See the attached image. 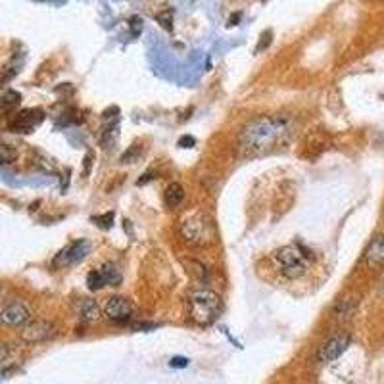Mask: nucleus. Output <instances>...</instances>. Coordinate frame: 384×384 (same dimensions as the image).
Returning <instances> with one entry per match:
<instances>
[{
    "label": "nucleus",
    "instance_id": "21",
    "mask_svg": "<svg viewBox=\"0 0 384 384\" xmlns=\"http://www.w3.org/2000/svg\"><path fill=\"white\" fill-rule=\"evenodd\" d=\"M179 144H181L183 148H190V146H194V138H192V136H183V138L179 140Z\"/></svg>",
    "mask_w": 384,
    "mask_h": 384
},
{
    "label": "nucleus",
    "instance_id": "14",
    "mask_svg": "<svg viewBox=\"0 0 384 384\" xmlns=\"http://www.w3.org/2000/svg\"><path fill=\"white\" fill-rule=\"evenodd\" d=\"M356 310H358V300L356 298H342V300L336 302L335 310H333V317L336 321H348L356 313Z\"/></svg>",
    "mask_w": 384,
    "mask_h": 384
},
{
    "label": "nucleus",
    "instance_id": "13",
    "mask_svg": "<svg viewBox=\"0 0 384 384\" xmlns=\"http://www.w3.org/2000/svg\"><path fill=\"white\" fill-rule=\"evenodd\" d=\"M365 260L369 265L373 267H381L384 265V233L379 235L367 248V254H365Z\"/></svg>",
    "mask_w": 384,
    "mask_h": 384
},
{
    "label": "nucleus",
    "instance_id": "4",
    "mask_svg": "<svg viewBox=\"0 0 384 384\" xmlns=\"http://www.w3.org/2000/svg\"><path fill=\"white\" fill-rule=\"evenodd\" d=\"M181 236L186 244L202 246L211 240V225L202 213H192L181 221Z\"/></svg>",
    "mask_w": 384,
    "mask_h": 384
},
{
    "label": "nucleus",
    "instance_id": "6",
    "mask_svg": "<svg viewBox=\"0 0 384 384\" xmlns=\"http://www.w3.org/2000/svg\"><path fill=\"white\" fill-rule=\"evenodd\" d=\"M350 336L348 335H335L331 336L329 340H325L317 352V361L319 363H333L335 360H338L350 346Z\"/></svg>",
    "mask_w": 384,
    "mask_h": 384
},
{
    "label": "nucleus",
    "instance_id": "20",
    "mask_svg": "<svg viewBox=\"0 0 384 384\" xmlns=\"http://www.w3.org/2000/svg\"><path fill=\"white\" fill-rule=\"evenodd\" d=\"M92 221H102L100 227H112V221H113V213H106V215H96V217H92Z\"/></svg>",
    "mask_w": 384,
    "mask_h": 384
},
{
    "label": "nucleus",
    "instance_id": "24",
    "mask_svg": "<svg viewBox=\"0 0 384 384\" xmlns=\"http://www.w3.org/2000/svg\"><path fill=\"white\" fill-rule=\"evenodd\" d=\"M90 160H92V154H87V158H85V175L88 173V165H90Z\"/></svg>",
    "mask_w": 384,
    "mask_h": 384
},
{
    "label": "nucleus",
    "instance_id": "17",
    "mask_svg": "<svg viewBox=\"0 0 384 384\" xmlns=\"http://www.w3.org/2000/svg\"><path fill=\"white\" fill-rule=\"evenodd\" d=\"M19 100H21V94H19V92H15V90H6L4 96H2V110H4V112L10 110V108H13L15 104H19Z\"/></svg>",
    "mask_w": 384,
    "mask_h": 384
},
{
    "label": "nucleus",
    "instance_id": "18",
    "mask_svg": "<svg viewBox=\"0 0 384 384\" xmlns=\"http://www.w3.org/2000/svg\"><path fill=\"white\" fill-rule=\"evenodd\" d=\"M186 265L190 267L188 271L194 275V279H196V281H206V275H208V273H206V267H204L202 263H198V261H188V260H186Z\"/></svg>",
    "mask_w": 384,
    "mask_h": 384
},
{
    "label": "nucleus",
    "instance_id": "19",
    "mask_svg": "<svg viewBox=\"0 0 384 384\" xmlns=\"http://www.w3.org/2000/svg\"><path fill=\"white\" fill-rule=\"evenodd\" d=\"M2 161H4V165H10L15 161V148H12L10 144L2 146Z\"/></svg>",
    "mask_w": 384,
    "mask_h": 384
},
{
    "label": "nucleus",
    "instance_id": "8",
    "mask_svg": "<svg viewBox=\"0 0 384 384\" xmlns=\"http://www.w3.org/2000/svg\"><path fill=\"white\" fill-rule=\"evenodd\" d=\"M29 317H31L29 308L21 302H17V300L4 302L2 311H0V319L8 327H21L25 323H29Z\"/></svg>",
    "mask_w": 384,
    "mask_h": 384
},
{
    "label": "nucleus",
    "instance_id": "10",
    "mask_svg": "<svg viewBox=\"0 0 384 384\" xmlns=\"http://www.w3.org/2000/svg\"><path fill=\"white\" fill-rule=\"evenodd\" d=\"M119 281H121V275L115 269L113 263H106L104 267L94 269L87 275V285L90 290H100L106 285H117Z\"/></svg>",
    "mask_w": 384,
    "mask_h": 384
},
{
    "label": "nucleus",
    "instance_id": "16",
    "mask_svg": "<svg viewBox=\"0 0 384 384\" xmlns=\"http://www.w3.org/2000/svg\"><path fill=\"white\" fill-rule=\"evenodd\" d=\"M117 136H119V127L117 123L112 125L110 129H106L102 136H100V144H102V148H113L115 146V140H117Z\"/></svg>",
    "mask_w": 384,
    "mask_h": 384
},
{
    "label": "nucleus",
    "instance_id": "5",
    "mask_svg": "<svg viewBox=\"0 0 384 384\" xmlns=\"http://www.w3.org/2000/svg\"><path fill=\"white\" fill-rule=\"evenodd\" d=\"M90 248H92V244H90L88 240H85V238L75 240V242H71L69 246H65V248L56 256L54 265H56V267H71V265H77V263H81V261L87 258Z\"/></svg>",
    "mask_w": 384,
    "mask_h": 384
},
{
    "label": "nucleus",
    "instance_id": "23",
    "mask_svg": "<svg viewBox=\"0 0 384 384\" xmlns=\"http://www.w3.org/2000/svg\"><path fill=\"white\" fill-rule=\"evenodd\" d=\"M171 365H173V367H186V365H188V360H183V358H175V360L171 361Z\"/></svg>",
    "mask_w": 384,
    "mask_h": 384
},
{
    "label": "nucleus",
    "instance_id": "12",
    "mask_svg": "<svg viewBox=\"0 0 384 384\" xmlns=\"http://www.w3.org/2000/svg\"><path fill=\"white\" fill-rule=\"evenodd\" d=\"M100 315L102 313H100L98 304L94 300H88V298L79 300V304H77V317H79V321L96 323L100 319Z\"/></svg>",
    "mask_w": 384,
    "mask_h": 384
},
{
    "label": "nucleus",
    "instance_id": "22",
    "mask_svg": "<svg viewBox=\"0 0 384 384\" xmlns=\"http://www.w3.org/2000/svg\"><path fill=\"white\" fill-rule=\"evenodd\" d=\"M142 21H140V17H133L131 19V27H133V35H136V33H140V27H142Z\"/></svg>",
    "mask_w": 384,
    "mask_h": 384
},
{
    "label": "nucleus",
    "instance_id": "3",
    "mask_svg": "<svg viewBox=\"0 0 384 384\" xmlns=\"http://www.w3.org/2000/svg\"><path fill=\"white\" fill-rule=\"evenodd\" d=\"M273 258L277 261L281 273L285 275L286 279H290V281L300 279L304 273L308 271V256L296 244H288V246L279 248L275 252Z\"/></svg>",
    "mask_w": 384,
    "mask_h": 384
},
{
    "label": "nucleus",
    "instance_id": "9",
    "mask_svg": "<svg viewBox=\"0 0 384 384\" xmlns=\"http://www.w3.org/2000/svg\"><path fill=\"white\" fill-rule=\"evenodd\" d=\"M104 315L113 323H127L133 317V304L123 296H113L106 302Z\"/></svg>",
    "mask_w": 384,
    "mask_h": 384
},
{
    "label": "nucleus",
    "instance_id": "1",
    "mask_svg": "<svg viewBox=\"0 0 384 384\" xmlns=\"http://www.w3.org/2000/svg\"><path fill=\"white\" fill-rule=\"evenodd\" d=\"M292 131V121L285 115H260L240 129L238 144L246 156H260L283 142Z\"/></svg>",
    "mask_w": 384,
    "mask_h": 384
},
{
    "label": "nucleus",
    "instance_id": "11",
    "mask_svg": "<svg viewBox=\"0 0 384 384\" xmlns=\"http://www.w3.org/2000/svg\"><path fill=\"white\" fill-rule=\"evenodd\" d=\"M40 121H42V113L38 112V110H23V112H19L8 123V127L12 129L13 133H29Z\"/></svg>",
    "mask_w": 384,
    "mask_h": 384
},
{
    "label": "nucleus",
    "instance_id": "7",
    "mask_svg": "<svg viewBox=\"0 0 384 384\" xmlns=\"http://www.w3.org/2000/svg\"><path fill=\"white\" fill-rule=\"evenodd\" d=\"M54 335V325L44 319H37V321H29L25 323L19 331L21 340L27 344H38V342H44L48 340L50 336Z\"/></svg>",
    "mask_w": 384,
    "mask_h": 384
},
{
    "label": "nucleus",
    "instance_id": "15",
    "mask_svg": "<svg viewBox=\"0 0 384 384\" xmlns=\"http://www.w3.org/2000/svg\"><path fill=\"white\" fill-rule=\"evenodd\" d=\"M185 198V188L179 185V183H171V185L165 188V204L169 208H175L179 206Z\"/></svg>",
    "mask_w": 384,
    "mask_h": 384
},
{
    "label": "nucleus",
    "instance_id": "2",
    "mask_svg": "<svg viewBox=\"0 0 384 384\" xmlns=\"http://www.w3.org/2000/svg\"><path fill=\"white\" fill-rule=\"evenodd\" d=\"M221 310H223L221 298L211 290L200 288L188 296V315L196 325L208 327L211 323H215L221 315Z\"/></svg>",
    "mask_w": 384,
    "mask_h": 384
}]
</instances>
